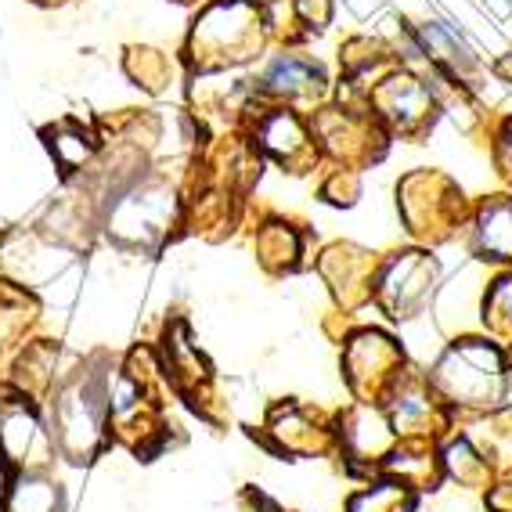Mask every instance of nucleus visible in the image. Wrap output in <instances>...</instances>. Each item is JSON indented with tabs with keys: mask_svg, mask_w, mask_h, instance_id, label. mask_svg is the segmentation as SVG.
<instances>
[{
	"mask_svg": "<svg viewBox=\"0 0 512 512\" xmlns=\"http://www.w3.org/2000/svg\"><path fill=\"white\" fill-rule=\"evenodd\" d=\"M267 83L275 87V91H303V87H311V83H318V69H311L307 62H296V58H285V62H278L275 69H271V76H267Z\"/></svg>",
	"mask_w": 512,
	"mask_h": 512,
	"instance_id": "1",
	"label": "nucleus"
}]
</instances>
